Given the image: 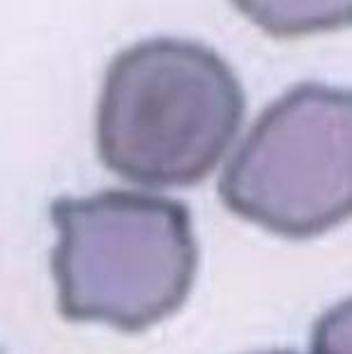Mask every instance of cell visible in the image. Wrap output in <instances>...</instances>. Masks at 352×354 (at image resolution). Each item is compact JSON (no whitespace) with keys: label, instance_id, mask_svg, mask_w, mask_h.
I'll use <instances>...</instances> for the list:
<instances>
[{"label":"cell","instance_id":"cell-1","mask_svg":"<svg viewBox=\"0 0 352 354\" xmlns=\"http://www.w3.org/2000/svg\"><path fill=\"white\" fill-rule=\"evenodd\" d=\"M230 65L192 39L154 37L118 53L97 106L104 166L152 189L192 187L221 164L244 120Z\"/></svg>","mask_w":352,"mask_h":354},{"label":"cell","instance_id":"cell-2","mask_svg":"<svg viewBox=\"0 0 352 354\" xmlns=\"http://www.w3.org/2000/svg\"><path fill=\"white\" fill-rule=\"evenodd\" d=\"M58 230L51 269L58 310L136 334L187 301L198 269L185 203L138 191H102L51 205Z\"/></svg>","mask_w":352,"mask_h":354},{"label":"cell","instance_id":"cell-3","mask_svg":"<svg viewBox=\"0 0 352 354\" xmlns=\"http://www.w3.org/2000/svg\"><path fill=\"white\" fill-rule=\"evenodd\" d=\"M219 196L233 214L290 239L318 237L352 212V97L299 83L260 113L230 157Z\"/></svg>","mask_w":352,"mask_h":354},{"label":"cell","instance_id":"cell-4","mask_svg":"<svg viewBox=\"0 0 352 354\" xmlns=\"http://www.w3.org/2000/svg\"><path fill=\"white\" fill-rule=\"evenodd\" d=\"M251 24L272 37H304L346 28L352 0H230Z\"/></svg>","mask_w":352,"mask_h":354},{"label":"cell","instance_id":"cell-5","mask_svg":"<svg viewBox=\"0 0 352 354\" xmlns=\"http://www.w3.org/2000/svg\"><path fill=\"white\" fill-rule=\"evenodd\" d=\"M350 324L352 308L350 301L334 306L315 324L311 354H350Z\"/></svg>","mask_w":352,"mask_h":354},{"label":"cell","instance_id":"cell-6","mask_svg":"<svg viewBox=\"0 0 352 354\" xmlns=\"http://www.w3.org/2000/svg\"><path fill=\"white\" fill-rule=\"evenodd\" d=\"M256 354H297V352H290V350H270V352H256Z\"/></svg>","mask_w":352,"mask_h":354}]
</instances>
